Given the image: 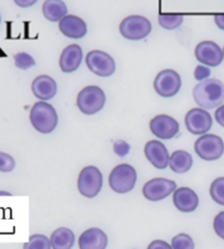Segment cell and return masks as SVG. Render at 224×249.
I'll return each instance as SVG.
<instances>
[{"mask_svg": "<svg viewBox=\"0 0 224 249\" xmlns=\"http://www.w3.org/2000/svg\"><path fill=\"white\" fill-rule=\"evenodd\" d=\"M192 96L202 109H214L224 102V84L221 80L206 78L195 86Z\"/></svg>", "mask_w": 224, "mask_h": 249, "instance_id": "6da1fadb", "label": "cell"}, {"mask_svg": "<svg viewBox=\"0 0 224 249\" xmlns=\"http://www.w3.org/2000/svg\"><path fill=\"white\" fill-rule=\"evenodd\" d=\"M30 121L37 132L42 134H49L57 126L58 117L53 106L41 100L34 104L31 108Z\"/></svg>", "mask_w": 224, "mask_h": 249, "instance_id": "7a4b0ae2", "label": "cell"}, {"mask_svg": "<svg viewBox=\"0 0 224 249\" xmlns=\"http://www.w3.org/2000/svg\"><path fill=\"white\" fill-rule=\"evenodd\" d=\"M106 104V94L98 86H87L80 90L76 105L80 112L93 115L101 111Z\"/></svg>", "mask_w": 224, "mask_h": 249, "instance_id": "3957f363", "label": "cell"}, {"mask_svg": "<svg viewBox=\"0 0 224 249\" xmlns=\"http://www.w3.org/2000/svg\"><path fill=\"white\" fill-rule=\"evenodd\" d=\"M137 175L134 167L128 164L115 166L109 176V186L112 191L123 195L133 190Z\"/></svg>", "mask_w": 224, "mask_h": 249, "instance_id": "277c9868", "label": "cell"}, {"mask_svg": "<svg viewBox=\"0 0 224 249\" xmlns=\"http://www.w3.org/2000/svg\"><path fill=\"white\" fill-rule=\"evenodd\" d=\"M119 30L121 36L128 40L140 41L152 31V24L143 16H129L121 21Z\"/></svg>", "mask_w": 224, "mask_h": 249, "instance_id": "5b68a950", "label": "cell"}, {"mask_svg": "<svg viewBox=\"0 0 224 249\" xmlns=\"http://www.w3.org/2000/svg\"><path fill=\"white\" fill-rule=\"evenodd\" d=\"M103 183L102 174L97 167L87 166L80 171L77 180V187L81 196L89 199L96 196L101 191Z\"/></svg>", "mask_w": 224, "mask_h": 249, "instance_id": "8992f818", "label": "cell"}, {"mask_svg": "<svg viewBox=\"0 0 224 249\" xmlns=\"http://www.w3.org/2000/svg\"><path fill=\"white\" fill-rule=\"evenodd\" d=\"M195 152L201 160L212 161L221 158L224 154V142L214 134H202L195 143Z\"/></svg>", "mask_w": 224, "mask_h": 249, "instance_id": "52a82bcc", "label": "cell"}, {"mask_svg": "<svg viewBox=\"0 0 224 249\" xmlns=\"http://www.w3.org/2000/svg\"><path fill=\"white\" fill-rule=\"evenodd\" d=\"M180 88H182V78L174 70H164L155 77L154 89L161 97H174L179 92Z\"/></svg>", "mask_w": 224, "mask_h": 249, "instance_id": "ba28073f", "label": "cell"}, {"mask_svg": "<svg viewBox=\"0 0 224 249\" xmlns=\"http://www.w3.org/2000/svg\"><path fill=\"white\" fill-rule=\"evenodd\" d=\"M86 65L94 75L100 77H109L115 71V62L103 51L94 50L86 55Z\"/></svg>", "mask_w": 224, "mask_h": 249, "instance_id": "9c48e42d", "label": "cell"}, {"mask_svg": "<svg viewBox=\"0 0 224 249\" xmlns=\"http://www.w3.org/2000/svg\"><path fill=\"white\" fill-rule=\"evenodd\" d=\"M177 188L175 181L165 178H154L143 187V196L149 201H161L169 196Z\"/></svg>", "mask_w": 224, "mask_h": 249, "instance_id": "30bf717a", "label": "cell"}, {"mask_svg": "<svg viewBox=\"0 0 224 249\" xmlns=\"http://www.w3.org/2000/svg\"><path fill=\"white\" fill-rule=\"evenodd\" d=\"M185 124L187 130L195 135H202L212 126V118L205 109L193 108L188 111L185 117Z\"/></svg>", "mask_w": 224, "mask_h": 249, "instance_id": "8fae6325", "label": "cell"}, {"mask_svg": "<svg viewBox=\"0 0 224 249\" xmlns=\"http://www.w3.org/2000/svg\"><path fill=\"white\" fill-rule=\"evenodd\" d=\"M195 55L197 61L209 67H217L223 61V52L217 43L202 41L196 46Z\"/></svg>", "mask_w": 224, "mask_h": 249, "instance_id": "7c38bea8", "label": "cell"}, {"mask_svg": "<svg viewBox=\"0 0 224 249\" xmlns=\"http://www.w3.org/2000/svg\"><path fill=\"white\" fill-rule=\"evenodd\" d=\"M149 128L157 139L171 140L178 134L179 124L169 115L159 114L150 120Z\"/></svg>", "mask_w": 224, "mask_h": 249, "instance_id": "4fadbf2b", "label": "cell"}, {"mask_svg": "<svg viewBox=\"0 0 224 249\" xmlns=\"http://www.w3.org/2000/svg\"><path fill=\"white\" fill-rule=\"evenodd\" d=\"M144 154L155 168L165 169L169 164V154L162 142L153 140L146 143Z\"/></svg>", "mask_w": 224, "mask_h": 249, "instance_id": "5bb4252c", "label": "cell"}, {"mask_svg": "<svg viewBox=\"0 0 224 249\" xmlns=\"http://www.w3.org/2000/svg\"><path fill=\"white\" fill-rule=\"evenodd\" d=\"M173 202L176 209L180 212H193L199 205V197L192 189L182 187L174 191Z\"/></svg>", "mask_w": 224, "mask_h": 249, "instance_id": "9a60e30c", "label": "cell"}, {"mask_svg": "<svg viewBox=\"0 0 224 249\" xmlns=\"http://www.w3.org/2000/svg\"><path fill=\"white\" fill-rule=\"evenodd\" d=\"M59 31L70 38H81L87 34V24L77 16L66 15L59 20Z\"/></svg>", "mask_w": 224, "mask_h": 249, "instance_id": "2e32d148", "label": "cell"}, {"mask_svg": "<svg viewBox=\"0 0 224 249\" xmlns=\"http://www.w3.org/2000/svg\"><path fill=\"white\" fill-rule=\"evenodd\" d=\"M83 61V50L77 44H71L64 49L59 57V68L63 72L77 71Z\"/></svg>", "mask_w": 224, "mask_h": 249, "instance_id": "e0dca14e", "label": "cell"}, {"mask_svg": "<svg viewBox=\"0 0 224 249\" xmlns=\"http://www.w3.org/2000/svg\"><path fill=\"white\" fill-rule=\"evenodd\" d=\"M31 89L33 94L37 99H40L42 101H46L55 97L56 92H57V84L52 77L41 75L37 76L32 81Z\"/></svg>", "mask_w": 224, "mask_h": 249, "instance_id": "ac0fdd59", "label": "cell"}, {"mask_svg": "<svg viewBox=\"0 0 224 249\" xmlns=\"http://www.w3.org/2000/svg\"><path fill=\"white\" fill-rule=\"evenodd\" d=\"M78 245L80 249H105L108 245V237L102 230L93 227L79 236Z\"/></svg>", "mask_w": 224, "mask_h": 249, "instance_id": "d6986e66", "label": "cell"}, {"mask_svg": "<svg viewBox=\"0 0 224 249\" xmlns=\"http://www.w3.org/2000/svg\"><path fill=\"white\" fill-rule=\"evenodd\" d=\"M42 12L45 19L51 22H57L67 15V7L63 0H45Z\"/></svg>", "mask_w": 224, "mask_h": 249, "instance_id": "ffe728a7", "label": "cell"}, {"mask_svg": "<svg viewBox=\"0 0 224 249\" xmlns=\"http://www.w3.org/2000/svg\"><path fill=\"white\" fill-rule=\"evenodd\" d=\"M50 242L54 249H70L75 244V235L67 227H59L52 233Z\"/></svg>", "mask_w": 224, "mask_h": 249, "instance_id": "44dd1931", "label": "cell"}, {"mask_svg": "<svg viewBox=\"0 0 224 249\" xmlns=\"http://www.w3.org/2000/svg\"><path fill=\"white\" fill-rule=\"evenodd\" d=\"M192 157L186 151H176L169 156L168 166L176 174H185L190 170L192 166Z\"/></svg>", "mask_w": 224, "mask_h": 249, "instance_id": "7402d4cb", "label": "cell"}, {"mask_svg": "<svg viewBox=\"0 0 224 249\" xmlns=\"http://www.w3.org/2000/svg\"><path fill=\"white\" fill-rule=\"evenodd\" d=\"M184 22L183 15H170L164 14L158 16V23L161 27L166 30H175L179 28Z\"/></svg>", "mask_w": 224, "mask_h": 249, "instance_id": "603a6c76", "label": "cell"}, {"mask_svg": "<svg viewBox=\"0 0 224 249\" xmlns=\"http://www.w3.org/2000/svg\"><path fill=\"white\" fill-rule=\"evenodd\" d=\"M210 196L215 203L224 205V177L217 178L211 183Z\"/></svg>", "mask_w": 224, "mask_h": 249, "instance_id": "cb8c5ba5", "label": "cell"}, {"mask_svg": "<svg viewBox=\"0 0 224 249\" xmlns=\"http://www.w3.org/2000/svg\"><path fill=\"white\" fill-rule=\"evenodd\" d=\"M51 247L50 239L46 236L40 234L32 235L29 242L23 246L24 249H50Z\"/></svg>", "mask_w": 224, "mask_h": 249, "instance_id": "d4e9b609", "label": "cell"}, {"mask_svg": "<svg viewBox=\"0 0 224 249\" xmlns=\"http://www.w3.org/2000/svg\"><path fill=\"white\" fill-rule=\"evenodd\" d=\"M14 59H15L16 67L22 71H27L29 68H31L36 65V61H34V58L31 56V55L25 52L17 53L14 56Z\"/></svg>", "mask_w": 224, "mask_h": 249, "instance_id": "484cf974", "label": "cell"}, {"mask_svg": "<svg viewBox=\"0 0 224 249\" xmlns=\"http://www.w3.org/2000/svg\"><path fill=\"white\" fill-rule=\"evenodd\" d=\"M171 248L174 249H192L195 244L190 236L187 234H179L171 239Z\"/></svg>", "mask_w": 224, "mask_h": 249, "instance_id": "4316f807", "label": "cell"}, {"mask_svg": "<svg viewBox=\"0 0 224 249\" xmlns=\"http://www.w3.org/2000/svg\"><path fill=\"white\" fill-rule=\"evenodd\" d=\"M16 160L9 154L0 152V173H10L15 169Z\"/></svg>", "mask_w": 224, "mask_h": 249, "instance_id": "83f0119b", "label": "cell"}, {"mask_svg": "<svg viewBox=\"0 0 224 249\" xmlns=\"http://www.w3.org/2000/svg\"><path fill=\"white\" fill-rule=\"evenodd\" d=\"M213 229L220 238L224 239V211L220 212L213 221Z\"/></svg>", "mask_w": 224, "mask_h": 249, "instance_id": "f1b7e54d", "label": "cell"}, {"mask_svg": "<svg viewBox=\"0 0 224 249\" xmlns=\"http://www.w3.org/2000/svg\"><path fill=\"white\" fill-rule=\"evenodd\" d=\"M113 152L120 157L127 156L130 153V145H129L126 141L119 140L114 142L113 144Z\"/></svg>", "mask_w": 224, "mask_h": 249, "instance_id": "f546056e", "label": "cell"}, {"mask_svg": "<svg viewBox=\"0 0 224 249\" xmlns=\"http://www.w3.org/2000/svg\"><path fill=\"white\" fill-rule=\"evenodd\" d=\"M211 74V71L208 67L205 66H202V65H199L196 67L195 70V72H193V75H195V78L197 80H205L206 78H209V76Z\"/></svg>", "mask_w": 224, "mask_h": 249, "instance_id": "4dcf8cb0", "label": "cell"}, {"mask_svg": "<svg viewBox=\"0 0 224 249\" xmlns=\"http://www.w3.org/2000/svg\"><path fill=\"white\" fill-rule=\"evenodd\" d=\"M214 118L215 121H217L220 125L224 127V105H221L217 109L214 113Z\"/></svg>", "mask_w": 224, "mask_h": 249, "instance_id": "1f68e13d", "label": "cell"}, {"mask_svg": "<svg viewBox=\"0 0 224 249\" xmlns=\"http://www.w3.org/2000/svg\"><path fill=\"white\" fill-rule=\"evenodd\" d=\"M149 249H157V248H162V249H170L171 246L170 245H168L166 242H164V240L161 239H157V240H154V242L150 243V245L149 246Z\"/></svg>", "mask_w": 224, "mask_h": 249, "instance_id": "d6a6232c", "label": "cell"}, {"mask_svg": "<svg viewBox=\"0 0 224 249\" xmlns=\"http://www.w3.org/2000/svg\"><path fill=\"white\" fill-rule=\"evenodd\" d=\"M14 1L20 8H29L36 5L37 0H14Z\"/></svg>", "mask_w": 224, "mask_h": 249, "instance_id": "836d02e7", "label": "cell"}, {"mask_svg": "<svg viewBox=\"0 0 224 249\" xmlns=\"http://www.w3.org/2000/svg\"><path fill=\"white\" fill-rule=\"evenodd\" d=\"M214 22L218 25L219 29H221L224 31V14L215 15L214 16Z\"/></svg>", "mask_w": 224, "mask_h": 249, "instance_id": "e575fe53", "label": "cell"}, {"mask_svg": "<svg viewBox=\"0 0 224 249\" xmlns=\"http://www.w3.org/2000/svg\"><path fill=\"white\" fill-rule=\"evenodd\" d=\"M0 196H11V193L7 191H0Z\"/></svg>", "mask_w": 224, "mask_h": 249, "instance_id": "d590c367", "label": "cell"}, {"mask_svg": "<svg viewBox=\"0 0 224 249\" xmlns=\"http://www.w3.org/2000/svg\"><path fill=\"white\" fill-rule=\"evenodd\" d=\"M222 52H223V58H224V47H223V50H222Z\"/></svg>", "mask_w": 224, "mask_h": 249, "instance_id": "8d00e7d4", "label": "cell"}, {"mask_svg": "<svg viewBox=\"0 0 224 249\" xmlns=\"http://www.w3.org/2000/svg\"><path fill=\"white\" fill-rule=\"evenodd\" d=\"M0 22H1V17H0Z\"/></svg>", "mask_w": 224, "mask_h": 249, "instance_id": "74e56055", "label": "cell"}]
</instances>
